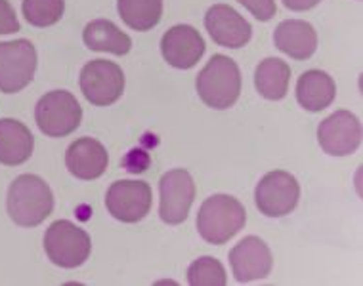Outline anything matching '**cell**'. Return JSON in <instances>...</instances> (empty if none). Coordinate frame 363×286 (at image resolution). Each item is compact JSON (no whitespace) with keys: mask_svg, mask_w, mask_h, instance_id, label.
Returning a JSON list of instances; mask_svg holds the SVG:
<instances>
[{"mask_svg":"<svg viewBox=\"0 0 363 286\" xmlns=\"http://www.w3.org/2000/svg\"><path fill=\"white\" fill-rule=\"evenodd\" d=\"M274 42L277 50L287 54L293 59H308L318 48V33L308 21L302 19H287L277 25L274 33Z\"/></svg>","mask_w":363,"mask_h":286,"instance_id":"16","label":"cell"},{"mask_svg":"<svg viewBox=\"0 0 363 286\" xmlns=\"http://www.w3.org/2000/svg\"><path fill=\"white\" fill-rule=\"evenodd\" d=\"M258 21H269L276 16V0H238Z\"/></svg>","mask_w":363,"mask_h":286,"instance_id":"24","label":"cell"},{"mask_svg":"<svg viewBox=\"0 0 363 286\" xmlns=\"http://www.w3.org/2000/svg\"><path fill=\"white\" fill-rule=\"evenodd\" d=\"M188 282L191 286H224L228 282L224 265L211 256L195 260L188 269Z\"/></svg>","mask_w":363,"mask_h":286,"instance_id":"23","label":"cell"},{"mask_svg":"<svg viewBox=\"0 0 363 286\" xmlns=\"http://www.w3.org/2000/svg\"><path fill=\"white\" fill-rule=\"evenodd\" d=\"M318 142L327 155H352L362 143V122L350 111L333 113L318 128Z\"/></svg>","mask_w":363,"mask_h":286,"instance_id":"11","label":"cell"},{"mask_svg":"<svg viewBox=\"0 0 363 286\" xmlns=\"http://www.w3.org/2000/svg\"><path fill=\"white\" fill-rule=\"evenodd\" d=\"M106 206L113 218L123 224H136L151 210V187L145 181H115L106 195Z\"/></svg>","mask_w":363,"mask_h":286,"instance_id":"10","label":"cell"},{"mask_svg":"<svg viewBox=\"0 0 363 286\" xmlns=\"http://www.w3.org/2000/svg\"><path fill=\"white\" fill-rule=\"evenodd\" d=\"M291 67L279 57H266L255 71V86L258 93L269 101L283 100L289 92Z\"/></svg>","mask_w":363,"mask_h":286,"instance_id":"20","label":"cell"},{"mask_svg":"<svg viewBox=\"0 0 363 286\" xmlns=\"http://www.w3.org/2000/svg\"><path fill=\"white\" fill-rule=\"evenodd\" d=\"M35 120L38 130L48 137H65L81 126L82 109L73 93L54 90L38 100Z\"/></svg>","mask_w":363,"mask_h":286,"instance_id":"5","label":"cell"},{"mask_svg":"<svg viewBox=\"0 0 363 286\" xmlns=\"http://www.w3.org/2000/svg\"><path fill=\"white\" fill-rule=\"evenodd\" d=\"M205 27L214 42L224 48H243L252 37V27L228 4H214L205 16Z\"/></svg>","mask_w":363,"mask_h":286,"instance_id":"12","label":"cell"},{"mask_svg":"<svg viewBox=\"0 0 363 286\" xmlns=\"http://www.w3.org/2000/svg\"><path fill=\"white\" fill-rule=\"evenodd\" d=\"M107 162H109V156H107L106 147L92 137L77 139L71 143L65 153V166L79 180L90 181L104 176L107 170Z\"/></svg>","mask_w":363,"mask_h":286,"instance_id":"15","label":"cell"},{"mask_svg":"<svg viewBox=\"0 0 363 286\" xmlns=\"http://www.w3.org/2000/svg\"><path fill=\"white\" fill-rule=\"evenodd\" d=\"M92 250L90 235L67 219H57L44 235V252L57 268L75 269L88 260Z\"/></svg>","mask_w":363,"mask_h":286,"instance_id":"4","label":"cell"},{"mask_svg":"<svg viewBox=\"0 0 363 286\" xmlns=\"http://www.w3.org/2000/svg\"><path fill=\"white\" fill-rule=\"evenodd\" d=\"M197 93L213 109H230L241 93V71L232 57L216 56L197 75Z\"/></svg>","mask_w":363,"mask_h":286,"instance_id":"3","label":"cell"},{"mask_svg":"<svg viewBox=\"0 0 363 286\" xmlns=\"http://www.w3.org/2000/svg\"><path fill=\"white\" fill-rule=\"evenodd\" d=\"M233 277L238 282H251L268 277L274 265L268 244L258 236H245L230 252Z\"/></svg>","mask_w":363,"mask_h":286,"instance_id":"13","label":"cell"},{"mask_svg":"<svg viewBox=\"0 0 363 286\" xmlns=\"http://www.w3.org/2000/svg\"><path fill=\"white\" fill-rule=\"evenodd\" d=\"M164 62L176 69H191L205 54V40L191 25H174L161 38Z\"/></svg>","mask_w":363,"mask_h":286,"instance_id":"14","label":"cell"},{"mask_svg":"<svg viewBox=\"0 0 363 286\" xmlns=\"http://www.w3.org/2000/svg\"><path fill=\"white\" fill-rule=\"evenodd\" d=\"M159 191H161L159 216L164 224L178 225L186 222L195 199V183L188 170L176 168L163 174L159 181Z\"/></svg>","mask_w":363,"mask_h":286,"instance_id":"9","label":"cell"},{"mask_svg":"<svg viewBox=\"0 0 363 286\" xmlns=\"http://www.w3.org/2000/svg\"><path fill=\"white\" fill-rule=\"evenodd\" d=\"M337 96V86L331 76L320 69L302 73L296 82V100L310 113H320L331 105Z\"/></svg>","mask_w":363,"mask_h":286,"instance_id":"18","label":"cell"},{"mask_svg":"<svg viewBox=\"0 0 363 286\" xmlns=\"http://www.w3.org/2000/svg\"><path fill=\"white\" fill-rule=\"evenodd\" d=\"M35 137L23 122L16 118H0V164L18 166L29 161Z\"/></svg>","mask_w":363,"mask_h":286,"instance_id":"17","label":"cell"},{"mask_svg":"<svg viewBox=\"0 0 363 286\" xmlns=\"http://www.w3.org/2000/svg\"><path fill=\"white\" fill-rule=\"evenodd\" d=\"M8 214L13 224L37 227L54 208V195L48 183L35 174H21L8 189Z\"/></svg>","mask_w":363,"mask_h":286,"instance_id":"1","label":"cell"},{"mask_svg":"<svg viewBox=\"0 0 363 286\" xmlns=\"http://www.w3.org/2000/svg\"><path fill=\"white\" fill-rule=\"evenodd\" d=\"M247 212L235 197L218 193L208 197L197 214V231L211 244H224L245 227Z\"/></svg>","mask_w":363,"mask_h":286,"instance_id":"2","label":"cell"},{"mask_svg":"<svg viewBox=\"0 0 363 286\" xmlns=\"http://www.w3.org/2000/svg\"><path fill=\"white\" fill-rule=\"evenodd\" d=\"M19 31V21L16 10L8 0H0V35H10Z\"/></svg>","mask_w":363,"mask_h":286,"instance_id":"26","label":"cell"},{"mask_svg":"<svg viewBox=\"0 0 363 286\" xmlns=\"http://www.w3.org/2000/svg\"><path fill=\"white\" fill-rule=\"evenodd\" d=\"M82 40L90 50L109 52L115 56H125L132 48L130 37L121 31L119 27L109 19L90 21L82 31Z\"/></svg>","mask_w":363,"mask_h":286,"instance_id":"19","label":"cell"},{"mask_svg":"<svg viewBox=\"0 0 363 286\" xmlns=\"http://www.w3.org/2000/svg\"><path fill=\"white\" fill-rule=\"evenodd\" d=\"M321 0H283V4L293 10V12H304V10H312L313 6H318Z\"/></svg>","mask_w":363,"mask_h":286,"instance_id":"27","label":"cell"},{"mask_svg":"<svg viewBox=\"0 0 363 286\" xmlns=\"http://www.w3.org/2000/svg\"><path fill=\"white\" fill-rule=\"evenodd\" d=\"M81 90L92 105H111L125 92V73L107 59L88 62L81 71Z\"/></svg>","mask_w":363,"mask_h":286,"instance_id":"8","label":"cell"},{"mask_svg":"<svg viewBox=\"0 0 363 286\" xmlns=\"http://www.w3.org/2000/svg\"><path fill=\"white\" fill-rule=\"evenodd\" d=\"M150 153H145L144 149H132L128 151V155L123 159V166H125L128 172H132V174H140V172H145V170L150 168Z\"/></svg>","mask_w":363,"mask_h":286,"instance_id":"25","label":"cell"},{"mask_svg":"<svg viewBox=\"0 0 363 286\" xmlns=\"http://www.w3.org/2000/svg\"><path fill=\"white\" fill-rule=\"evenodd\" d=\"M121 19L134 31H150L161 21L163 0H119Z\"/></svg>","mask_w":363,"mask_h":286,"instance_id":"21","label":"cell"},{"mask_svg":"<svg viewBox=\"0 0 363 286\" xmlns=\"http://www.w3.org/2000/svg\"><path fill=\"white\" fill-rule=\"evenodd\" d=\"M301 185L293 174L276 170L260 180L255 189V202L260 214L268 218H283L296 208Z\"/></svg>","mask_w":363,"mask_h":286,"instance_id":"7","label":"cell"},{"mask_svg":"<svg viewBox=\"0 0 363 286\" xmlns=\"http://www.w3.org/2000/svg\"><path fill=\"white\" fill-rule=\"evenodd\" d=\"M21 10L31 25L50 27L62 19L65 0H23Z\"/></svg>","mask_w":363,"mask_h":286,"instance_id":"22","label":"cell"},{"mask_svg":"<svg viewBox=\"0 0 363 286\" xmlns=\"http://www.w3.org/2000/svg\"><path fill=\"white\" fill-rule=\"evenodd\" d=\"M35 71L37 50L33 42L26 38L0 42V92H21L33 81Z\"/></svg>","mask_w":363,"mask_h":286,"instance_id":"6","label":"cell"}]
</instances>
